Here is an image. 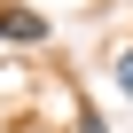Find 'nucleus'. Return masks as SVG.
<instances>
[{"label": "nucleus", "mask_w": 133, "mask_h": 133, "mask_svg": "<svg viewBox=\"0 0 133 133\" xmlns=\"http://www.w3.org/2000/svg\"><path fill=\"white\" fill-rule=\"evenodd\" d=\"M0 39H8V47H39V39H47V16H31V8H0Z\"/></svg>", "instance_id": "nucleus-1"}, {"label": "nucleus", "mask_w": 133, "mask_h": 133, "mask_svg": "<svg viewBox=\"0 0 133 133\" xmlns=\"http://www.w3.org/2000/svg\"><path fill=\"white\" fill-rule=\"evenodd\" d=\"M78 133H102V117H94V110H78Z\"/></svg>", "instance_id": "nucleus-3"}, {"label": "nucleus", "mask_w": 133, "mask_h": 133, "mask_svg": "<svg viewBox=\"0 0 133 133\" xmlns=\"http://www.w3.org/2000/svg\"><path fill=\"white\" fill-rule=\"evenodd\" d=\"M110 78H117V94L133 102V47H117V63H110Z\"/></svg>", "instance_id": "nucleus-2"}]
</instances>
